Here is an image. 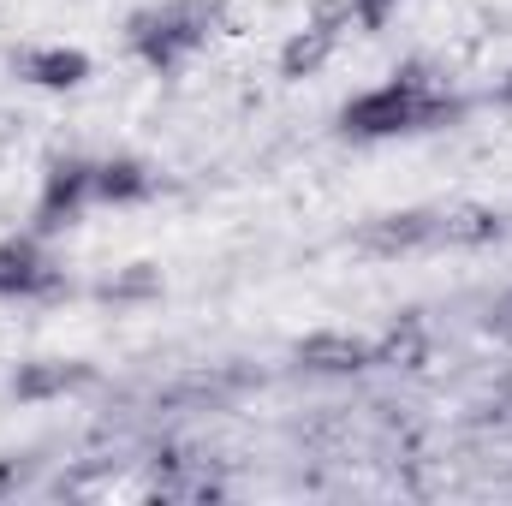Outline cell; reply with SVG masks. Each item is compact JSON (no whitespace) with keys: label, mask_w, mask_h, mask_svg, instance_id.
I'll return each instance as SVG.
<instances>
[{"label":"cell","mask_w":512,"mask_h":506,"mask_svg":"<svg viewBox=\"0 0 512 506\" xmlns=\"http://www.w3.org/2000/svg\"><path fill=\"white\" fill-rule=\"evenodd\" d=\"M495 328H501V334H512V298H501V304H495Z\"/></svg>","instance_id":"10"},{"label":"cell","mask_w":512,"mask_h":506,"mask_svg":"<svg viewBox=\"0 0 512 506\" xmlns=\"http://www.w3.org/2000/svg\"><path fill=\"white\" fill-rule=\"evenodd\" d=\"M155 191V173L131 155H108L96 161V203H143Z\"/></svg>","instance_id":"8"},{"label":"cell","mask_w":512,"mask_h":506,"mask_svg":"<svg viewBox=\"0 0 512 506\" xmlns=\"http://www.w3.org/2000/svg\"><path fill=\"white\" fill-rule=\"evenodd\" d=\"M453 114H459V96H447V84H435L423 66H405L387 84L352 96L340 108V126L352 131V137H399V131L447 126Z\"/></svg>","instance_id":"1"},{"label":"cell","mask_w":512,"mask_h":506,"mask_svg":"<svg viewBox=\"0 0 512 506\" xmlns=\"http://www.w3.org/2000/svg\"><path fill=\"white\" fill-rule=\"evenodd\" d=\"M54 286H60V268L42 251V233L0 245V298H48Z\"/></svg>","instance_id":"4"},{"label":"cell","mask_w":512,"mask_h":506,"mask_svg":"<svg viewBox=\"0 0 512 506\" xmlns=\"http://www.w3.org/2000/svg\"><path fill=\"white\" fill-rule=\"evenodd\" d=\"M298 364L316 376H352V370L376 364V346L352 340V334H310V340H298Z\"/></svg>","instance_id":"6"},{"label":"cell","mask_w":512,"mask_h":506,"mask_svg":"<svg viewBox=\"0 0 512 506\" xmlns=\"http://www.w3.org/2000/svg\"><path fill=\"white\" fill-rule=\"evenodd\" d=\"M84 209H96V161H54L42 179V203H36V233H54L66 221H78Z\"/></svg>","instance_id":"3"},{"label":"cell","mask_w":512,"mask_h":506,"mask_svg":"<svg viewBox=\"0 0 512 506\" xmlns=\"http://www.w3.org/2000/svg\"><path fill=\"white\" fill-rule=\"evenodd\" d=\"M18 72H24L30 84H42V90H78V84L90 78V60H84L78 48H30V54L18 60Z\"/></svg>","instance_id":"7"},{"label":"cell","mask_w":512,"mask_h":506,"mask_svg":"<svg viewBox=\"0 0 512 506\" xmlns=\"http://www.w3.org/2000/svg\"><path fill=\"white\" fill-rule=\"evenodd\" d=\"M393 6H399V0H352V18H358L364 30H382V18Z\"/></svg>","instance_id":"9"},{"label":"cell","mask_w":512,"mask_h":506,"mask_svg":"<svg viewBox=\"0 0 512 506\" xmlns=\"http://www.w3.org/2000/svg\"><path fill=\"white\" fill-rule=\"evenodd\" d=\"M221 24V6L215 0H161V6H143L131 18V48L155 66V72H173L185 66L197 48H209Z\"/></svg>","instance_id":"2"},{"label":"cell","mask_w":512,"mask_h":506,"mask_svg":"<svg viewBox=\"0 0 512 506\" xmlns=\"http://www.w3.org/2000/svg\"><path fill=\"white\" fill-rule=\"evenodd\" d=\"M352 24H358V18H352V6H328V12H322L310 30H298V36L286 42V60H280V66H286V78H298V72H316V66L334 54L340 30H352Z\"/></svg>","instance_id":"5"}]
</instances>
